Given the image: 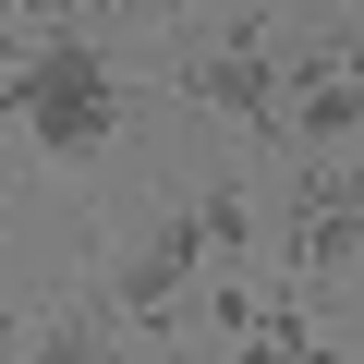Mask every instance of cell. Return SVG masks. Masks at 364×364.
<instances>
[{
	"instance_id": "obj_4",
	"label": "cell",
	"mask_w": 364,
	"mask_h": 364,
	"mask_svg": "<svg viewBox=\"0 0 364 364\" xmlns=\"http://www.w3.org/2000/svg\"><path fill=\"white\" fill-rule=\"evenodd\" d=\"M279 134H291V146H316V158L364 146V61H352V49H316V61L279 85Z\"/></svg>"
},
{
	"instance_id": "obj_1",
	"label": "cell",
	"mask_w": 364,
	"mask_h": 364,
	"mask_svg": "<svg viewBox=\"0 0 364 364\" xmlns=\"http://www.w3.org/2000/svg\"><path fill=\"white\" fill-rule=\"evenodd\" d=\"M0 109H13L49 158H85V146H109V109H122V97H109V61H97L85 37H49L13 85H0Z\"/></svg>"
},
{
	"instance_id": "obj_6",
	"label": "cell",
	"mask_w": 364,
	"mask_h": 364,
	"mask_svg": "<svg viewBox=\"0 0 364 364\" xmlns=\"http://www.w3.org/2000/svg\"><path fill=\"white\" fill-rule=\"evenodd\" d=\"M0 13H37V0H0Z\"/></svg>"
},
{
	"instance_id": "obj_5",
	"label": "cell",
	"mask_w": 364,
	"mask_h": 364,
	"mask_svg": "<svg viewBox=\"0 0 364 364\" xmlns=\"http://www.w3.org/2000/svg\"><path fill=\"white\" fill-rule=\"evenodd\" d=\"M291 267H352L364 255V170L340 158V170H304V195H291Z\"/></svg>"
},
{
	"instance_id": "obj_2",
	"label": "cell",
	"mask_w": 364,
	"mask_h": 364,
	"mask_svg": "<svg viewBox=\"0 0 364 364\" xmlns=\"http://www.w3.org/2000/svg\"><path fill=\"white\" fill-rule=\"evenodd\" d=\"M243 231H255V207H243V195H207L195 219H170V231H158V243H146V255L122 267L109 316H134V328H146V316H158V304H170L182 279H195V255H207V243H243Z\"/></svg>"
},
{
	"instance_id": "obj_3",
	"label": "cell",
	"mask_w": 364,
	"mask_h": 364,
	"mask_svg": "<svg viewBox=\"0 0 364 364\" xmlns=\"http://www.w3.org/2000/svg\"><path fill=\"white\" fill-rule=\"evenodd\" d=\"M182 85H195L207 109H231V122H279V61H267V13H243V25H219V49H195L182 61Z\"/></svg>"
}]
</instances>
